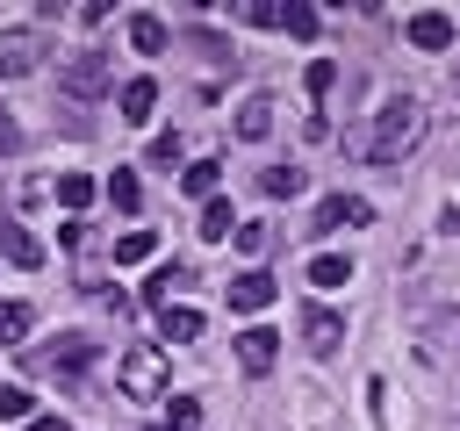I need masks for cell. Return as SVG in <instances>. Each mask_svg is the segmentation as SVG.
<instances>
[{
	"label": "cell",
	"instance_id": "5",
	"mask_svg": "<svg viewBox=\"0 0 460 431\" xmlns=\"http://www.w3.org/2000/svg\"><path fill=\"white\" fill-rule=\"evenodd\" d=\"M302 345H309L316 359H331V352L345 345V316L323 309V302H302Z\"/></svg>",
	"mask_w": 460,
	"mask_h": 431
},
{
	"label": "cell",
	"instance_id": "30",
	"mask_svg": "<svg viewBox=\"0 0 460 431\" xmlns=\"http://www.w3.org/2000/svg\"><path fill=\"white\" fill-rule=\"evenodd\" d=\"M0 417H29V388H0Z\"/></svg>",
	"mask_w": 460,
	"mask_h": 431
},
{
	"label": "cell",
	"instance_id": "19",
	"mask_svg": "<svg viewBox=\"0 0 460 431\" xmlns=\"http://www.w3.org/2000/svg\"><path fill=\"white\" fill-rule=\"evenodd\" d=\"M259 194H266V201H288V194H302V172H295V165H266V172H259Z\"/></svg>",
	"mask_w": 460,
	"mask_h": 431
},
{
	"label": "cell",
	"instance_id": "12",
	"mask_svg": "<svg viewBox=\"0 0 460 431\" xmlns=\"http://www.w3.org/2000/svg\"><path fill=\"white\" fill-rule=\"evenodd\" d=\"M237 136H244V144H266V136H273V101H266V93H252V101L237 108Z\"/></svg>",
	"mask_w": 460,
	"mask_h": 431
},
{
	"label": "cell",
	"instance_id": "4",
	"mask_svg": "<svg viewBox=\"0 0 460 431\" xmlns=\"http://www.w3.org/2000/svg\"><path fill=\"white\" fill-rule=\"evenodd\" d=\"M367 223H374V208H367L359 194H323V201H316V216H309V230H316V237H331V230H367Z\"/></svg>",
	"mask_w": 460,
	"mask_h": 431
},
{
	"label": "cell",
	"instance_id": "16",
	"mask_svg": "<svg viewBox=\"0 0 460 431\" xmlns=\"http://www.w3.org/2000/svg\"><path fill=\"white\" fill-rule=\"evenodd\" d=\"M129 43H137L144 57H158L172 36H165V22H158V14H129Z\"/></svg>",
	"mask_w": 460,
	"mask_h": 431
},
{
	"label": "cell",
	"instance_id": "15",
	"mask_svg": "<svg viewBox=\"0 0 460 431\" xmlns=\"http://www.w3.org/2000/svg\"><path fill=\"white\" fill-rule=\"evenodd\" d=\"M108 201H115L122 216H137V208H144V180H137L129 165H115V172H108Z\"/></svg>",
	"mask_w": 460,
	"mask_h": 431
},
{
	"label": "cell",
	"instance_id": "23",
	"mask_svg": "<svg viewBox=\"0 0 460 431\" xmlns=\"http://www.w3.org/2000/svg\"><path fill=\"white\" fill-rule=\"evenodd\" d=\"M29 323H36V316H29V302H0V345H22V338H29Z\"/></svg>",
	"mask_w": 460,
	"mask_h": 431
},
{
	"label": "cell",
	"instance_id": "25",
	"mask_svg": "<svg viewBox=\"0 0 460 431\" xmlns=\"http://www.w3.org/2000/svg\"><path fill=\"white\" fill-rule=\"evenodd\" d=\"M230 237H237V251H244V259H266V244H273V230H266V223H237Z\"/></svg>",
	"mask_w": 460,
	"mask_h": 431
},
{
	"label": "cell",
	"instance_id": "29",
	"mask_svg": "<svg viewBox=\"0 0 460 431\" xmlns=\"http://www.w3.org/2000/svg\"><path fill=\"white\" fill-rule=\"evenodd\" d=\"M201 424V402L194 395H172V431H194Z\"/></svg>",
	"mask_w": 460,
	"mask_h": 431
},
{
	"label": "cell",
	"instance_id": "9",
	"mask_svg": "<svg viewBox=\"0 0 460 431\" xmlns=\"http://www.w3.org/2000/svg\"><path fill=\"white\" fill-rule=\"evenodd\" d=\"M410 43L417 50H453V14H438V7L410 14Z\"/></svg>",
	"mask_w": 460,
	"mask_h": 431
},
{
	"label": "cell",
	"instance_id": "32",
	"mask_svg": "<svg viewBox=\"0 0 460 431\" xmlns=\"http://www.w3.org/2000/svg\"><path fill=\"white\" fill-rule=\"evenodd\" d=\"M0 151H14V122L7 115H0Z\"/></svg>",
	"mask_w": 460,
	"mask_h": 431
},
{
	"label": "cell",
	"instance_id": "28",
	"mask_svg": "<svg viewBox=\"0 0 460 431\" xmlns=\"http://www.w3.org/2000/svg\"><path fill=\"white\" fill-rule=\"evenodd\" d=\"M331 86H338V65H331V57H316V65H309V93H316V101H323V93H331Z\"/></svg>",
	"mask_w": 460,
	"mask_h": 431
},
{
	"label": "cell",
	"instance_id": "26",
	"mask_svg": "<svg viewBox=\"0 0 460 431\" xmlns=\"http://www.w3.org/2000/svg\"><path fill=\"white\" fill-rule=\"evenodd\" d=\"M280 29H288V36H316V7L288 0V7H280Z\"/></svg>",
	"mask_w": 460,
	"mask_h": 431
},
{
	"label": "cell",
	"instance_id": "10",
	"mask_svg": "<svg viewBox=\"0 0 460 431\" xmlns=\"http://www.w3.org/2000/svg\"><path fill=\"white\" fill-rule=\"evenodd\" d=\"M115 108H122V122H151V108H158V79H122Z\"/></svg>",
	"mask_w": 460,
	"mask_h": 431
},
{
	"label": "cell",
	"instance_id": "24",
	"mask_svg": "<svg viewBox=\"0 0 460 431\" xmlns=\"http://www.w3.org/2000/svg\"><path fill=\"white\" fill-rule=\"evenodd\" d=\"M93 194H101V187H93L86 172H65V180H58V201H65V208H86Z\"/></svg>",
	"mask_w": 460,
	"mask_h": 431
},
{
	"label": "cell",
	"instance_id": "34",
	"mask_svg": "<svg viewBox=\"0 0 460 431\" xmlns=\"http://www.w3.org/2000/svg\"><path fill=\"white\" fill-rule=\"evenodd\" d=\"M0 115H7V108H0Z\"/></svg>",
	"mask_w": 460,
	"mask_h": 431
},
{
	"label": "cell",
	"instance_id": "27",
	"mask_svg": "<svg viewBox=\"0 0 460 431\" xmlns=\"http://www.w3.org/2000/svg\"><path fill=\"white\" fill-rule=\"evenodd\" d=\"M244 22H259V29H280V0H252V7H237Z\"/></svg>",
	"mask_w": 460,
	"mask_h": 431
},
{
	"label": "cell",
	"instance_id": "20",
	"mask_svg": "<svg viewBox=\"0 0 460 431\" xmlns=\"http://www.w3.org/2000/svg\"><path fill=\"white\" fill-rule=\"evenodd\" d=\"M230 230H237V216H230V201H223V194H208V201H201V237L216 244V237H230Z\"/></svg>",
	"mask_w": 460,
	"mask_h": 431
},
{
	"label": "cell",
	"instance_id": "7",
	"mask_svg": "<svg viewBox=\"0 0 460 431\" xmlns=\"http://www.w3.org/2000/svg\"><path fill=\"white\" fill-rule=\"evenodd\" d=\"M273 359H280V338H273L266 323L237 330V366H244V374H273Z\"/></svg>",
	"mask_w": 460,
	"mask_h": 431
},
{
	"label": "cell",
	"instance_id": "33",
	"mask_svg": "<svg viewBox=\"0 0 460 431\" xmlns=\"http://www.w3.org/2000/svg\"><path fill=\"white\" fill-rule=\"evenodd\" d=\"M151 431H172V424H151Z\"/></svg>",
	"mask_w": 460,
	"mask_h": 431
},
{
	"label": "cell",
	"instance_id": "13",
	"mask_svg": "<svg viewBox=\"0 0 460 431\" xmlns=\"http://www.w3.org/2000/svg\"><path fill=\"white\" fill-rule=\"evenodd\" d=\"M0 259H7V266H43V244H36L22 223H0Z\"/></svg>",
	"mask_w": 460,
	"mask_h": 431
},
{
	"label": "cell",
	"instance_id": "11",
	"mask_svg": "<svg viewBox=\"0 0 460 431\" xmlns=\"http://www.w3.org/2000/svg\"><path fill=\"white\" fill-rule=\"evenodd\" d=\"M158 330H165V345H194V338H201V309L165 302V309H158Z\"/></svg>",
	"mask_w": 460,
	"mask_h": 431
},
{
	"label": "cell",
	"instance_id": "31",
	"mask_svg": "<svg viewBox=\"0 0 460 431\" xmlns=\"http://www.w3.org/2000/svg\"><path fill=\"white\" fill-rule=\"evenodd\" d=\"M22 431H72L65 417H36V424H22Z\"/></svg>",
	"mask_w": 460,
	"mask_h": 431
},
{
	"label": "cell",
	"instance_id": "22",
	"mask_svg": "<svg viewBox=\"0 0 460 431\" xmlns=\"http://www.w3.org/2000/svg\"><path fill=\"white\" fill-rule=\"evenodd\" d=\"M86 359H93V338H79V330H65V338H58V352H50V366H65V374H79Z\"/></svg>",
	"mask_w": 460,
	"mask_h": 431
},
{
	"label": "cell",
	"instance_id": "18",
	"mask_svg": "<svg viewBox=\"0 0 460 431\" xmlns=\"http://www.w3.org/2000/svg\"><path fill=\"white\" fill-rule=\"evenodd\" d=\"M345 280H352V259H338V251L309 259V287H345Z\"/></svg>",
	"mask_w": 460,
	"mask_h": 431
},
{
	"label": "cell",
	"instance_id": "1",
	"mask_svg": "<svg viewBox=\"0 0 460 431\" xmlns=\"http://www.w3.org/2000/svg\"><path fill=\"white\" fill-rule=\"evenodd\" d=\"M417 136H424V101H417V93H388L359 151H367L374 165H395L402 151H417Z\"/></svg>",
	"mask_w": 460,
	"mask_h": 431
},
{
	"label": "cell",
	"instance_id": "6",
	"mask_svg": "<svg viewBox=\"0 0 460 431\" xmlns=\"http://www.w3.org/2000/svg\"><path fill=\"white\" fill-rule=\"evenodd\" d=\"M43 65V29H0V79H22Z\"/></svg>",
	"mask_w": 460,
	"mask_h": 431
},
{
	"label": "cell",
	"instance_id": "8",
	"mask_svg": "<svg viewBox=\"0 0 460 431\" xmlns=\"http://www.w3.org/2000/svg\"><path fill=\"white\" fill-rule=\"evenodd\" d=\"M273 295H280V287H273V273H266V266H244V273L230 280V309H244V316H252V309H266Z\"/></svg>",
	"mask_w": 460,
	"mask_h": 431
},
{
	"label": "cell",
	"instance_id": "2",
	"mask_svg": "<svg viewBox=\"0 0 460 431\" xmlns=\"http://www.w3.org/2000/svg\"><path fill=\"white\" fill-rule=\"evenodd\" d=\"M115 381H122V395H129V402H165V388H172V374H165V352H158V345L122 352Z\"/></svg>",
	"mask_w": 460,
	"mask_h": 431
},
{
	"label": "cell",
	"instance_id": "14",
	"mask_svg": "<svg viewBox=\"0 0 460 431\" xmlns=\"http://www.w3.org/2000/svg\"><path fill=\"white\" fill-rule=\"evenodd\" d=\"M187 280H194V273H187V266H158V273H151V280H144V309H165V302H172V295H180V287H187Z\"/></svg>",
	"mask_w": 460,
	"mask_h": 431
},
{
	"label": "cell",
	"instance_id": "17",
	"mask_svg": "<svg viewBox=\"0 0 460 431\" xmlns=\"http://www.w3.org/2000/svg\"><path fill=\"white\" fill-rule=\"evenodd\" d=\"M216 180H223V158H194V165L180 172V187H187L194 201H208V194H216Z\"/></svg>",
	"mask_w": 460,
	"mask_h": 431
},
{
	"label": "cell",
	"instance_id": "21",
	"mask_svg": "<svg viewBox=\"0 0 460 431\" xmlns=\"http://www.w3.org/2000/svg\"><path fill=\"white\" fill-rule=\"evenodd\" d=\"M151 251H158V237H151V230H122V237H115V266H144Z\"/></svg>",
	"mask_w": 460,
	"mask_h": 431
},
{
	"label": "cell",
	"instance_id": "3",
	"mask_svg": "<svg viewBox=\"0 0 460 431\" xmlns=\"http://www.w3.org/2000/svg\"><path fill=\"white\" fill-rule=\"evenodd\" d=\"M58 86H65V93H72V108H79V101H93V93H108V86H115V65H108L101 50H72V57L58 65Z\"/></svg>",
	"mask_w": 460,
	"mask_h": 431
}]
</instances>
